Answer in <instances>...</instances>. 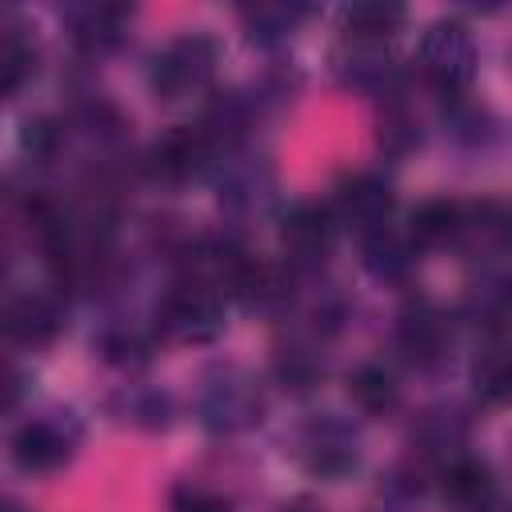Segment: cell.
I'll return each instance as SVG.
<instances>
[{
	"mask_svg": "<svg viewBox=\"0 0 512 512\" xmlns=\"http://www.w3.org/2000/svg\"><path fill=\"white\" fill-rule=\"evenodd\" d=\"M224 296L228 292L212 272L188 268L164 288L156 304V328L176 344H208L224 332Z\"/></svg>",
	"mask_w": 512,
	"mask_h": 512,
	"instance_id": "obj_1",
	"label": "cell"
},
{
	"mask_svg": "<svg viewBox=\"0 0 512 512\" xmlns=\"http://www.w3.org/2000/svg\"><path fill=\"white\" fill-rule=\"evenodd\" d=\"M216 64H220V44L208 32H184V36L168 40L152 56V64H148V88L164 104H180V100L204 96L212 88Z\"/></svg>",
	"mask_w": 512,
	"mask_h": 512,
	"instance_id": "obj_2",
	"label": "cell"
},
{
	"mask_svg": "<svg viewBox=\"0 0 512 512\" xmlns=\"http://www.w3.org/2000/svg\"><path fill=\"white\" fill-rule=\"evenodd\" d=\"M476 64L480 56H476L472 28L460 16L432 20L416 40V68L444 96H464L476 80Z\"/></svg>",
	"mask_w": 512,
	"mask_h": 512,
	"instance_id": "obj_3",
	"label": "cell"
},
{
	"mask_svg": "<svg viewBox=\"0 0 512 512\" xmlns=\"http://www.w3.org/2000/svg\"><path fill=\"white\" fill-rule=\"evenodd\" d=\"M76 448H80V420L68 408H48V412L28 416L24 424H16L8 440L12 464L28 476L60 472L64 464H72Z\"/></svg>",
	"mask_w": 512,
	"mask_h": 512,
	"instance_id": "obj_4",
	"label": "cell"
},
{
	"mask_svg": "<svg viewBox=\"0 0 512 512\" xmlns=\"http://www.w3.org/2000/svg\"><path fill=\"white\" fill-rule=\"evenodd\" d=\"M292 456L304 472L320 480H340L360 464V440L356 432L336 416H312L292 436Z\"/></svg>",
	"mask_w": 512,
	"mask_h": 512,
	"instance_id": "obj_5",
	"label": "cell"
},
{
	"mask_svg": "<svg viewBox=\"0 0 512 512\" xmlns=\"http://www.w3.org/2000/svg\"><path fill=\"white\" fill-rule=\"evenodd\" d=\"M260 412H264V396H260L256 380L236 368L216 372L200 392V420L220 436L260 424Z\"/></svg>",
	"mask_w": 512,
	"mask_h": 512,
	"instance_id": "obj_6",
	"label": "cell"
},
{
	"mask_svg": "<svg viewBox=\"0 0 512 512\" xmlns=\"http://www.w3.org/2000/svg\"><path fill=\"white\" fill-rule=\"evenodd\" d=\"M392 208H396V196H392V184L376 172H352L336 184V196H332V216H336V228H352L360 240L388 228L392 220Z\"/></svg>",
	"mask_w": 512,
	"mask_h": 512,
	"instance_id": "obj_7",
	"label": "cell"
},
{
	"mask_svg": "<svg viewBox=\"0 0 512 512\" xmlns=\"http://www.w3.org/2000/svg\"><path fill=\"white\" fill-rule=\"evenodd\" d=\"M332 240H336V216L316 200H300L280 216V248L296 268L324 264V256L332 252Z\"/></svg>",
	"mask_w": 512,
	"mask_h": 512,
	"instance_id": "obj_8",
	"label": "cell"
},
{
	"mask_svg": "<svg viewBox=\"0 0 512 512\" xmlns=\"http://www.w3.org/2000/svg\"><path fill=\"white\" fill-rule=\"evenodd\" d=\"M396 348L404 352V360L412 368H440L452 352V324L448 316L428 304V300H416L400 312V324H396Z\"/></svg>",
	"mask_w": 512,
	"mask_h": 512,
	"instance_id": "obj_9",
	"label": "cell"
},
{
	"mask_svg": "<svg viewBox=\"0 0 512 512\" xmlns=\"http://www.w3.org/2000/svg\"><path fill=\"white\" fill-rule=\"evenodd\" d=\"M332 68L344 88L364 92V96H388L396 84V60L388 56V40H364V36H344Z\"/></svg>",
	"mask_w": 512,
	"mask_h": 512,
	"instance_id": "obj_10",
	"label": "cell"
},
{
	"mask_svg": "<svg viewBox=\"0 0 512 512\" xmlns=\"http://www.w3.org/2000/svg\"><path fill=\"white\" fill-rule=\"evenodd\" d=\"M440 496L452 512H496L500 484L488 460L460 452V456H448V464L440 468Z\"/></svg>",
	"mask_w": 512,
	"mask_h": 512,
	"instance_id": "obj_11",
	"label": "cell"
},
{
	"mask_svg": "<svg viewBox=\"0 0 512 512\" xmlns=\"http://www.w3.org/2000/svg\"><path fill=\"white\" fill-rule=\"evenodd\" d=\"M128 24H132V8L124 4H72L64 12V28L84 56H104L120 48L128 36Z\"/></svg>",
	"mask_w": 512,
	"mask_h": 512,
	"instance_id": "obj_12",
	"label": "cell"
},
{
	"mask_svg": "<svg viewBox=\"0 0 512 512\" xmlns=\"http://www.w3.org/2000/svg\"><path fill=\"white\" fill-rule=\"evenodd\" d=\"M64 328V304L52 292H20L4 308V332L12 344L44 348Z\"/></svg>",
	"mask_w": 512,
	"mask_h": 512,
	"instance_id": "obj_13",
	"label": "cell"
},
{
	"mask_svg": "<svg viewBox=\"0 0 512 512\" xmlns=\"http://www.w3.org/2000/svg\"><path fill=\"white\" fill-rule=\"evenodd\" d=\"M472 392L484 404H512V340L492 332L472 360Z\"/></svg>",
	"mask_w": 512,
	"mask_h": 512,
	"instance_id": "obj_14",
	"label": "cell"
},
{
	"mask_svg": "<svg viewBox=\"0 0 512 512\" xmlns=\"http://www.w3.org/2000/svg\"><path fill=\"white\" fill-rule=\"evenodd\" d=\"M464 224V204L448 200V196H432L420 200L408 216V240L416 248H440V244H456Z\"/></svg>",
	"mask_w": 512,
	"mask_h": 512,
	"instance_id": "obj_15",
	"label": "cell"
},
{
	"mask_svg": "<svg viewBox=\"0 0 512 512\" xmlns=\"http://www.w3.org/2000/svg\"><path fill=\"white\" fill-rule=\"evenodd\" d=\"M364 244V268L376 276V280H404L412 268H416V244L408 240V232H392V228H380L372 236L360 240Z\"/></svg>",
	"mask_w": 512,
	"mask_h": 512,
	"instance_id": "obj_16",
	"label": "cell"
},
{
	"mask_svg": "<svg viewBox=\"0 0 512 512\" xmlns=\"http://www.w3.org/2000/svg\"><path fill=\"white\" fill-rule=\"evenodd\" d=\"M464 316L476 320L488 336L504 332L512 320V276H480L464 296Z\"/></svg>",
	"mask_w": 512,
	"mask_h": 512,
	"instance_id": "obj_17",
	"label": "cell"
},
{
	"mask_svg": "<svg viewBox=\"0 0 512 512\" xmlns=\"http://www.w3.org/2000/svg\"><path fill=\"white\" fill-rule=\"evenodd\" d=\"M348 396L364 416H388L400 404V384L384 364H356L348 372Z\"/></svg>",
	"mask_w": 512,
	"mask_h": 512,
	"instance_id": "obj_18",
	"label": "cell"
},
{
	"mask_svg": "<svg viewBox=\"0 0 512 512\" xmlns=\"http://www.w3.org/2000/svg\"><path fill=\"white\" fill-rule=\"evenodd\" d=\"M0 72H4V96H20V88L28 84V76L36 72V44L24 36L28 28H20L12 16L0 28Z\"/></svg>",
	"mask_w": 512,
	"mask_h": 512,
	"instance_id": "obj_19",
	"label": "cell"
},
{
	"mask_svg": "<svg viewBox=\"0 0 512 512\" xmlns=\"http://www.w3.org/2000/svg\"><path fill=\"white\" fill-rule=\"evenodd\" d=\"M408 20V12L400 4H348L340 12V32L344 36H364V40H388L392 32H400Z\"/></svg>",
	"mask_w": 512,
	"mask_h": 512,
	"instance_id": "obj_20",
	"label": "cell"
},
{
	"mask_svg": "<svg viewBox=\"0 0 512 512\" xmlns=\"http://www.w3.org/2000/svg\"><path fill=\"white\" fill-rule=\"evenodd\" d=\"M240 20L248 28V40L280 44L300 28V20H308V8H300V4H256V8H244Z\"/></svg>",
	"mask_w": 512,
	"mask_h": 512,
	"instance_id": "obj_21",
	"label": "cell"
},
{
	"mask_svg": "<svg viewBox=\"0 0 512 512\" xmlns=\"http://www.w3.org/2000/svg\"><path fill=\"white\" fill-rule=\"evenodd\" d=\"M172 512H232V500L200 484H180L172 492Z\"/></svg>",
	"mask_w": 512,
	"mask_h": 512,
	"instance_id": "obj_22",
	"label": "cell"
},
{
	"mask_svg": "<svg viewBox=\"0 0 512 512\" xmlns=\"http://www.w3.org/2000/svg\"><path fill=\"white\" fill-rule=\"evenodd\" d=\"M280 512H324L316 500H308V496H296V500H288V504H280Z\"/></svg>",
	"mask_w": 512,
	"mask_h": 512,
	"instance_id": "obj_23",
	"label": "cell"
},
{
	"mask_svg": "<svg viewBox=\"0 0 512 512\" xmlns=\"http://www.w3.org/2000/svg\"><path fill=\"white\" fill-rule=\"evenodd\" d=\"M4 512H28V508H20L16 500H8V504H4Z\"/></svg>",
	"mask_w": 512,
	"mask_h": 512,
	"instance_id": "obj_24",
	"label": "cell"
}]
</instances>
